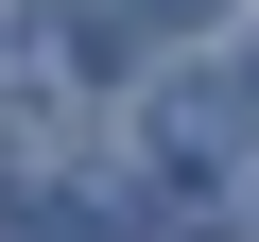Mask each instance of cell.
Instances as JSON below:
<instances>
[{"label": "cell", "mask_w": 259, "mask_h": 242, "mask_svg": "<svg viewBox=\"0 0 259 242\" xmlns=\"http://www.w3.org/2000/svg\"><path fill=\"white\" fill-rule=\"evenodd\" d=\"M242 104H259L242 52H225V69H173V87H156V139H173V156H225V139H242Z\"/></svg>", "instance_id": "cell-1"}, {"label": "cell", "mask_w": 259, "mask_h": 242, "mask_svg": "<svg viewBox=\"0 0 259 242\" xmlns=\"http://www.w3.org/2000/svg\"><path fill=\"white\" fill-rule=\"evenodd\" d=\"M156 18H190V0H156Z\"/></svg>", "instance_id": "cell-2"}, {"label": "cell", "mask_w": 259, "mask_h": 242, "mask_svg": "<svg viewBox=\"0 0 259 242\" xmlns=\"http://www.w3.org/2000/svg\"><path fill=\"white\" fill-rule=\"evenodd\" d=\"M242 69H259V35H242Z\"/></svg>", "instance_id": "cell-3"}]
</instances>
